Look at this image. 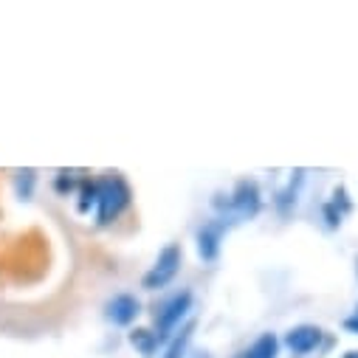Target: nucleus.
Masks as SVG:
<instances>
[{"label": "nucleus", "mask_w": 358, "mask_h": 358, "mask_svg": "<svg viewBox=\"0 0 358 358\" xmlns=\"http://www.w3.org/2000/svg\"><path fill=\"white\" fill-rule=\"evenodd\" d=\"M189 308H192V294L189 291H181V294H175L169 302H164V308L155 313V336H158V341L169 338L178 327H181V322L187 319Z\"/></svg>", "instance_id": "7ed1b4c3"}, {"label": "nucleus", "mask_w": 358, "mask_h": 358, "mask_svg": "<svg viewBox=\"0 0 358 358\" xmlns=\"http://www.w3.org/2000/svg\"><path fill=\"white\" fill-rule=\"evenodd\" d=\"M181 259H184V251H181V245H166L161 254H158V259L152 262V268L144 274V280H141V285L147 288V291H158V288H164V285H169L172 280H175V274L181 271Z\"/></svg>", "instance_id": "f03ea898"}, {"label": "nucleus", "mask_w": 358, "mask_h": 358, "mask_svg": "<svg viewBox=\"0 0 358 358\" xmlns=\"http://www.w3.org/2000/svg\"><path fill=\"white\" fill-rule=\"evenodd\" d=\"M127 206H130V187L119 175H108L102 181H96V220L102 226L116 220Z\"/></svg>", "instance_id": "f257e3e1"}, {"label": "nucleus", "mask_w": 358, "mask_h": 358, "mask_svg": "<svg viewBox=\"0 0 358 358\" xmlns=\"http://www.w3.org/2000/svg\"><path fill=\"white\" fill-rule=\"evenodd\" d=\"M344 358H358V350H350V352H344Z\"/></svg>", "instance_id": "f8f14e48"}, {"label": "nucleus", "mask_w": 358, "mask_h": 358, "mask_svg": "<svg viewBox=\"0 0 358 358\" xmlns=\"http://www.w3.org/2000/svg\"><path fill=\"white\" fill-rule=\"evenodd\" d=\"M226 209L234 217H254L259 212V189L254 181H240L234 187V192L226 201Z\"/></svg>", "instance_id": "20e7f679"}, {"label": "nucleus", "mask_w": 358, "mask_h": 358, "mask_svg": "<svg viewBox=\"0 0 358 358\" xmlns=\"http://www.w3.org/2000/svg\"><path fill=\"white\" fill-rule=\"evenodd\" d=\"M192 358H212V352H195Z\"/></svg>", "instance_id": "ddd939ff"}, {"label": "nucleus", "mask_w": 358, "mask_h": 358, "mask_svg": "<svg viewBox=\"0 0 358 358\" xmlns=\"http://www.w3.org/2000/svg\"><path fill=\"white\" fill-rule=\"evenodd\" d=\"M130 341H133L136 347H141L144 355H152V350H155V344H158V336L150 333V330H136V333L130 336Z\"/></svg>", "instance_id": "9d476101"}, {"label": "nucleus", "mask_w": 358, "mask_h": 358, "mask_svg": "<svg viewBox=\"0 0 358 358\" xmlns=\"http://www.w3.org/2000/svg\"><path fill=\"white\" fill-rule=\"evenodd\" d=\"M285 344L294 355H308L322 344V327L316 324H299L285 333Z\"/></svg>", "instance_id": "423d86ee"}, {"label": "nucleus", "mask_w": 358, "mask_h": 358, "mask_svg": "<svg viewBox=\"0 0 358 358\" xmlns=\"http://www.w3.org/2000/svg\"><path fill=\"white\" fill-rule=\"evenodd\" d=\"M280 352V338L274 333H262L254 338V344L245 350L243 358H277Z\"/></svg>", "instance_id": "6e6552de"}, {"label": "nucleus", "mask_w": 358, "mask_h": 358, "mask_svg": "<svg viewBox=\"0 0 358 358\" xmlns=\"http://www.w3.org/2000/svg\"><path fill=\"white\" fill-rule=\"evenodd\" d=\"M192 330H195V324L189 322V324H184L181 327V333H178L175 338H172V344H169V350H166V355L164 358H184V352H187V347H189V341H192Z\"/></svg>", "instance_id": "1a4fd4ad"}, {"label": "nucleus", "mask_w": 358, "mask_h": 358, "mask_svg": "<svg viewBox=\"0 0 358 358\" xmlns=\"http://www.w3.org/2000/svg\"><path fill=\"white\" fill-rule=\"evenodd\" d=\"M344 327L352 330V333H358V310H355V316H350V319L344 322Z\"/></svg>", "instance_id": "9b49d317"}, {"label": "nucleus", "mask_w": 358, "mask_h": 358, "mask_svg": "<svg viewBox=\"0 0 358 358\" xmlns=\"http://www.w3.org/2000/svg\"><path fill=\"white\" fill-rule=\"evenodd\" d=\"M223 234H226V217L209 220V223L201 226V231H198V254H201V259L212 262V259L220 254Z\"/></svg>", "instance_id": "39448f33"}, {"label": "nucleus", "mask_w": 358, "mask_h": 358, "mask_svg": "<svg viewBox=\"0 0 358 358\" xmlns=\"http://www.w3.org/2000/svg\"><path fill=\"white\" fill-rule=\"evenodd\" d=\"M355 274H358V259H355Z\"/></svg>", "instance_id": "4468645a"}, {"label": "nucleus", "mask_w": 358, "mask_h": 358, "mask_svg": "<svg viewBox=\"0 0 358 358\" xmlns=\"http://www.w3.org/2000/svg\"><path fill=\"white\" fill-rule=\"evenodd\" d=\"M105 313H108V319L113 322V324H133L136 322V316L141 313V305H138V299L136 296H130V294H116L108 305H105Z\"/></svg>", "instance_id": "0eeeda50"}]
</instances>
